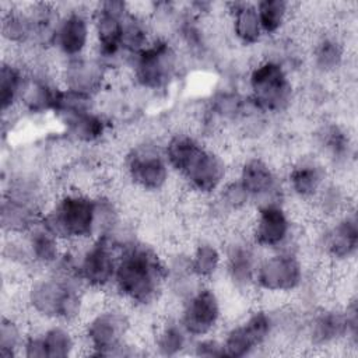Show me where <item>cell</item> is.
Listing matches in <instances>:
<instances>
[{
  "label": "cell",
  "mask_w": 358,
  "mask_h": 358,
  "mask_svg": "<svg viewBox=\"0 0 358 358\" xmlns=\"http://www.w3.org/2000/svg\"><path fill=\"white\" fill-rule=\"evenodd\" d=\"M130 4L120 0L99 1L91 8L92 20V55L109 70L126 66L123 49L126 17Z\"/></svg>",
  "instance_id": "obj_10"
},
{
  "label": "cell",
  "mask_w": 358,
  "mask_h": 358,
  "mask_svg": "<svg viewBox=\"0 0 358 358\" xmlns=\"http://www.w3.org/2000/svg\"><path fill=\"white\" fill-rule=\"evenodd\" d=\"M308 280L309 271L298 246L264 252L257 264L255 291L268 296L299 295Z\"/></svg>",
  "instance_id": "obj_9"
},
{
  "label": "cell",
  "mask_w": 358,
  "mask_h": 358,
  "mask_svg": "<svg viewBox=\"0 0 358 358\" xmlns=\"http://www.w3.org/2000/svg\"><path fill=\"white\" fill-rule=\"evenodd\" d=\"M119 301L102 303L87 312L80 323V337L85 354L92 357L133 355V317Z\"/></svg>",
  "instance_id": "obj_4"
},
{
  "label": "cell",
  "mask_w": 358,
  "mask_h": 358,
  "mask_svg": "<svg viewBox=\"0 0 358 358\" xmlns=\"http://www.w3.org/2000/svg\"><path fill=\"white\" fill-rule=\"evenodd\" d=\"M189 354L201 358H227L221 337L217 334L192 340Z\"/></svg>",
  "instance_id": "obj_39"
},
{
  "label": "cell",
  "mask_w": 358,
  "mask_h": 358,
  "mask_svg": "<svg viewBox=\"0 0 358 358\" xmlns=\"http://www.w3.org/2000/svg\"><path fill=\"white\" fill-rule=\"evenodd\" d=\"M92 43L91 8L67 6L60 10L49 48L60 57V62L90 55L92 52Z\"/></svg>",
  "instance_id": "obj_17"
},
{
  "label": "cell",
  "mask_w": 358,
  "mask_h": 358,
  "mask_svg": "<svg viewBox=\"0 0 358 358\" xmlns=\"http://www.w3.org/2000/svg\"><path fill=\"white\" fill-rule=\"evenodd\" d=\"M29 330L25 329L22 320L15 315L4 313L0 320V357H21V350Z\"/></svg>",
  "instance_id": "obj_38"
},
{
  "label": "cell",
  "mask_w": 358,
  "mask_h": 358,
  "mask_svg": "<svg viewBox=\"0 0 358 358\" xmlns=\"http://www.w3.org/2000/svg\"><path fill=\"white\" fill-rule=\"evenodd\" d=\"M166 260V295L178 305L186 299L200 284L189 266L187 252L175 250L165 256Z\"/></svg>",
  "instance_id": "obj_32"
},
{
  "label": "cell",
  "mask_w": 358,
  "mask_h": 358,
  "mask_svg": "<svg viewBox=\"0 0 358 358\" xmlns=\"http://www.w3.org/2000/svg\"><path fill=\"white\" fill-rule=\"evenodd\" d=\"M126 67L138 90L145 92H164L180 76L182 59L175 41L164 35H154L151 42L131 56Z\"/></svg>",
  "instance_id": "obj_7"
},
{
  "label": "cell",
  "mask_w": 358,
  "mask_h": 358,
  "mask_svg": "<svg viewBox=\"0 0 358 358\" xmlns=\"http://www.w3.org/2000/svg\"><path fill=\"white\" fill-rule=\"evenodd\" d=\"M123 173L129 183L145 194H159L168 189L173 175L162 151V143L141 140L123 157Z\"/></svg>",
  "instance_id": "obj_13"
},
{
  "label": "cell",
  "mask_w": 358,
  "mask_h": 358,
  "mask_svg": "<svg viewBox=\"0 0 358 358\" xmlns=\"http://www.w3.org/2000/svg\"><path fill=\"white\" fill-rule=\"evenodd\" d=\"M56 120L63 134L78 145H96L106 138L110 130V120L96 106L62 115Z\"/></svg>",
  "instance_id": "obj_25"
},
{
  "label": "cell",
  "mask_w": 358,
  "mask_h": 358,
  "mask_svg": "<svg viewBox=\"0 0 358 358\" xmlns=\"http://www.w3.org/2000/svg\"><path fill=\"white\" fill-rule=\"evenodd\" d=\"M176 317L192 340L217 334L224 323L222 298L211 282H203L178 305Z\"/></svg>",
  "instance_id": "obj_15"
},
{
  "label": "cell",
  "mask_w": 358,
  "mask_h": 358,
  "mask_svg": "<svg viewBox=\"0 0 358 358\" xmlns=\"http://www.w3.org/2000/svg\"><path fill=\"white\" fill-rule=\"evenodd\" d=\"M221 341L227 358H246L257 355L275 341L274 310L268 306H255L239 320L225 327Z\"/></svg>",
  "instance_id": "obj_11"
},
{
  "label": "cell",
  "mask_w": 358,
  "mask_h": 358,
  "mask_svg": "<svg viewBox=\"0 0 358 358\" xmlns=\"http://www.w3.org/2000/svg\"><path fill=\"white\" fill-rule=\"evenodd\" d=\"M316 155L333 169L348 168L355 159V143L348 127L336 120L323 122L315 131Z\"/></svg>",
  "instance_id": "obj_22"
},
{
  "label": "cell",
  "mask_w": 358,
  "mask_h": 358,
  "mask_svg": "<svg viewBox=\"0 0 358 358\" xmlns=\"http://www.w3.org/2000/svg\"><path fill=\"white\" fill-rule=\"evenodd\" d=\"M232 176L249 196L252 208L268 201L287 200L282 175L266 157L259 154L245 157Z\"/></svg>",
  "instance_id": "obj_18"
},
{
  "label": "cell",
  "mask_w": 358,
  "mask_h": 358,
  "mask_svg": "<svg viewBox=\"0 0 358 358\" xmlns=\"http://www.w3.org/2000/svg\"><path fill=\"white\" fill-rule=\"evenodd\" d=\"M330 178L331 171L316 154L296 158L282 175L287 196L305 204H312Z\"/></svg>",
  "instance_id": "obj_21"
},
{
  "label": "cell",
  "mask_w": 358,
  "mask_h": 358,
  "mask_svg": "<svg viewBox=\"0 0 358 358\" xmlns=\"http://www.w3.org/2000/svg\"><path fill=\"white\" fill-rule=\"evenodd\" d=\"M232 176L227 155L204 140L192 152L190 158L176 173L192 194L203 199L213 197Z\"/></svg>",
  "instance_id": "obj_14"
},
{
  "label": "cell",
  "mask_w": 358,
  "mask_h": 358,
  "mask_svg": "<svg viewBox=\"0 0 358 358\" xmlns=\"http://www.w3.org/2000/svg\"><path fill=\"white\" fill-rule=\"evenodd\" d=\"M222 275L232 291L248 295L255 291V277L262 252L248 234H232L222 242Z\"/></svg>",
  "instance_id": "obj_19"
},
{
  "label": "cell",
  "mask_w": 358,
  "mask_h": 358,
  "mask_svg": "<svg viewBox=\"0 0 358 358\" xmlns=\"http://www.w3.org/2000/svg\"><path fill=\"white\" fill-rule=\"evenodd\" d=\"M88 292L74 274L50 268L34 273L24 288L22 299L27 310L39 323L60 322L77 326L90 310Z\"/></svg>",
  "instance_id": "obj_2"
},
{
  "label": "cell",
  "mask_w": 358,
  "mask_h": 358,
  "mask_svg": "<svg viewBox=\"0 0 358 358\" xmlns=\"http://www.w3.org/2000/svg\"><path fill=\"white\" fill-rule=\"evenodd\" d=\"M246 234L264 253L296 246L298 225L285 200L268 201L252 208Z\"/></svg>",
  "instance_id": "obj_12"
},
{
  "label": "cell",
  "mask_w": 358,
  "mask_h": 358,
  "mask_svg": "<svg viewBox=\"0 0 358 358\" xmlns=\"http://www.w3.org/2000/svg\"><path fill=\"white\" fill-rule=\"evenodd\" d=\"M317 253L334 267H345L355 262L358 253V218L355 208L323 221L315 236Z\"/></svg>",
  "instance_id": "obj_16"
},
{
  "label": "cell",
  "mask_w": 358,
  "mask_h": 358,
  "mask_svg": "<svg viewBox=\"0 0 358 358\" xmlns=\"http://www.w3.org/2000/svg\"><path fill=\"white\" fill-rule=\"evenodd\" d=\"M310 206L322 221L331 220L354 207L348 187L334 178L326 182Z\"/></svg>",
  "instance_id": "obj_36"
},
{
  "label": "cell",
  "mask_w": 358,
  "mask_h": 358,
  "mask_svg": "<svg viewBox=\"0 0 358 358\" xmlns=\"http://www.w3.org/2000/svg\"><path fill=\"white\" fill-rule=\"evenodd\" d=\"M119 248L105 235L84 243L66 246L63 262L90 292L110 291L117 266Z\"/></svg>",
  "instance_id": "obj_8"
},
{
  "label": "cell",
  "mask_w": 358,
  "mask_h": 358,
  "mask_svg": "<svg viewBox=\"0 0 358 358\" xmlns=\"http://www.w3.org/2000/svg\"><path fill=\"white\" fill-rule=\"evenodd\" d=\"M210 213L213 218L227 220L246 210H252V203L246 192L236 182L234 176L213 196L208 199Z\"/></svg>",
  "instance_id": "obj_35"
},
{
  "label": "cell",
  "mask_w": 358,
  "mask_h": 358,
  "mask_svg": "<svg viewBox=\"0 0 358 358\" xmlns=\"http://www.w3.org/2000/svg\"><path fill=\"white\" fill-rule=\"evenodd\" d=\"M110 292L133 312L155 308L166 295L165 256L148 242L130 238L119 246Z\"/></svg>",
  "instance_id": "obj_1"
},
{
  "label": "cell",
  "mask_w": 358,
  "mask_h": 358,
  "mask_svg": "<svg viewBox=\"0 0 358 358\" xmlns=\"http://www.w3.org/2000/svg\"><path fill=\"white\" fill-rule=\"evenodd\" d=\"M255 7L264 38H280L291 20L294 4L287 0H259Z\"/></svg>",
  "instance_id": "obj_37"
},
{
  "label": "cell",
  "mask_w": 358,
  "mask_h": 358,
  "mask_svg": "<svg viewBox=\"0 0 358 358\" xmlns=\"http://www.w3.org/2000/svg\"><path fill=\"white\" fill-rule=\"evenodd\" d=\"M308 59L317 76H336L345 67L348 60L347 41L336 31H324L312 42Z\"/></svg>",
  "instance_id": "obj_26"
},
{
  "label": "cell",
  "mask_w": 358,
  "mask_h": 358,
  "mask_svg": "<svg viewBox=\"0 0 358 358\" xmlns=\"http://www.w3.org/2000/svg\"><path fill=\"white\" fill-rule=\"evenodd\" d=\"M228 27L234 42L245 49L256 48L266 41L255 1H234L227 6Z\"/></svg>",
  "instance_id": "obj_28"
},
{
  "label": "cell",
  "mask_w": 358,
  "mask_h": 358,
  "mask_svg": "<svg viewBox=\"0 0 358 358\" xmlns=\"http://www.w3.org/2000/svg\"><path fill=\"white\" fill-rule=\"evenodd\" d=\"M246 98L259 113L267 117L287 113L296 99L292 71L270 56L259 59L246 73Z\"/></svg>",
  "instance_id": "obj_5"
},
{
  "label": "cell",
  "mask_w": 358,
  "mask_h": 358,
  "mask_svg": "<svg viewBox=\"0 0 358 358\" xmlns=\"http://www.w3.org/2000/svg\"><path fill=\"white\" fill-rule=\"evenodd\" d=\"M42 213V210L34 206L3 196L0 206V224L4 236L25 235L39 222Z\"/></svg>",
  "instance_id": "obj_33"
},
{
  "label": "cell",
  "mask_w": 358,
  "mask_h": 358,
  "mask_svg": "<svg viewBox=\"0 0 358 358\" xmlns=\"http://www.w3.org/2000/svg\"><path fill=\"white\" fill-rule=\"evenodd\" d=\"M110 71L92 55L62 62L59 83L63 88L90 96H96L105 87Z\"/></svg>",
  "instance_id": "obj_23"
},
{
  "label": "cell",
  "mask_w": 358,
  "mask_h": 358,
  "mask_svg": "<svg viewBox=\"0 0 358 358\" xmlns=\"http://www.w3.org/2000/svg\"><path fill=\"white\" fill-rule=\"evenodd\" d=\"M192 337L187 334L176 315L164 317L154 329L151 348L159 357H178L189 354Z\"/></svg>",
  "instance_id": "obj_31"
},
{
  "label": "cell",
  "mask_w": 358,
  "mask_h": 358,
  "mask_svg": "<svg viewBox=\"0 0 358 358\" xmlns=\"http://www.w3.org/2000/svg\"><path fill=\"white\" fill-rule=\"evenodd\" d=\"M60 88L59 78L48 70H28L20 98V109L31 116L52 115Z\"/></svg>",
  "instance_id": "obj_24"
},
{
  "label": "cell",
  "mask_w": 358,
  "mask_h": 358,
  "mask_svg": "<svg viewBox=\"0 0 358 358\" xmlns=\"http://www.w3.org/2000/svg\"><path fill=\"white\" fill-rule=\"evenodd\" d=\"M29 266L35 273L53 268L63 256L66 245L41 222L22 235Z\"/></svg>",
  "instance_id": "obj_27"
},
{
  "label": "cell",
  "mask_w": 358,
  "mask_h": 358,
  "mask_svg": "<svg viewBox=\"0 0 358 358\" xmlns=\"http://www.w3.org/2000/svg\"><path fill=\"white\" fill-rule=\"evenodd\" d=\"M1 36L13 48L38 46L39 32L29 4H11L3 8Z\"/></svg>",
  "instance_id": "obj_29"
},
{
  "label": "cell",
  "mask_w": 358,
  "mask_h": 358,
  "mask_svg": "<svg viewBox=\"0 0 358 358\" xmlns=\"http://www.w3.org/2000/svg\"><path fill=\"white\" fill-rule=\"evenodd\" d=\"M187 255L190 270L200 282H213L221 275L224 264L222 242L201 238L187 250Z\"/></svg>",
  "instance_id": "obj_30"
},
{
  "label": "cell",
  "mask_w": 358,
  "mask_h": 358,
  "mask_svg": "<svg viewBox=\"0 0 358 358\" xmlns=\"http://www.w3.org/2000/svg\"><path fill=\"white\" fill-rule=\"evenodd\" d=\"M39 222L66 246L98 236V194L67 189L48 201Z\"/></svg>",
  "instance_id": "obj_3"
},
{
  "label": "cell",
  "mask_w": 358,
  "mask_h": 358,
  "mask_svg": "<svg viewBox=\"0 0 358 358\" xmlns=\"http://www.w3.org/2000/svg\"><path fill=\"white\" fill-rule=\"evenodd\" d=\"M83 348L80 331L77 326L46 322L41 323V327L29 330L21 357L25 358H69L78 354V348Z\"/></svg>",
  "instance_id": "obj_20"
},
{
  "label": "cell",
  "mask_w": 358,
  "mask_h": 358,
  "mask_svg": "<svg viewBox=\"0 0 358 358\" xmlns=\"http://www.w3.org/2000/svg\"><path fill=\"white\" fill-rule=\"evenodd\" d=\"M301 340L312 350H330L334 347L357 348V298H348L344 305H324L313 308L308 315H305Z\"/></svg>",
  "instance_id": "obj_6"
},
{
  "label": "cell",
  "mask_w": 358,
  "mask_h": 358,
  "mask_svg": "<svg viewBox=\"0 0 358 358\" xmlns=\"http://www.w3.org/2000/svg\"><path fill=\"white\" fill-rule=\"evenodd\" d=\"M27 71L21 63L13 59H3L0 66V108L3 119L20 109V98L27 78Z\"/></svg>",
  "instance_id": "obj_34"
}]
</instances>
